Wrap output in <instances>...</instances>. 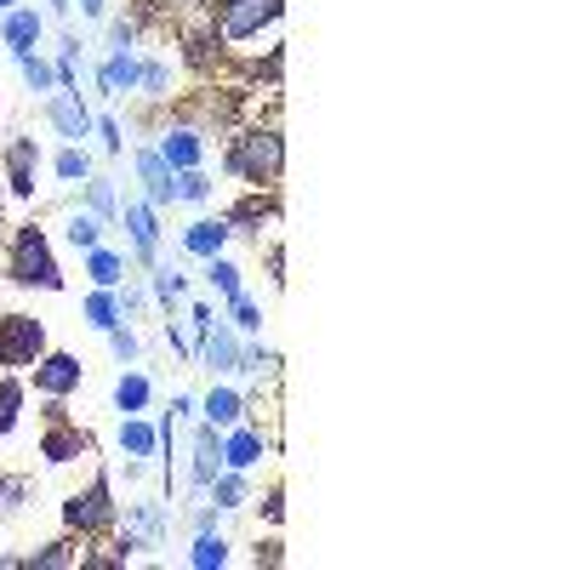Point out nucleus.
I'll return each mask as SVG.
<instances>
[{
	"label": "nucleus",
	"instance_id": "nucleus-36",
	"mask_svg": "<svg viewBox=\"0 0 570 570\" xmlns=\"http://www.w3.org/2000/svg\"><path fill=\"white\" fill-rule=\"evenodd\" d=\"M109 342H114L120 365H126V360H137V337H132V331H120V326H114V331H109Z\"/></svg>",
	"mask_w": 570,
	"mask_h": 570
},
{
	"label": "nucleus",
	"instance_id": "nucleus-11",
	"mask_svg": "<svg viewBox=\"0 0 570 570\" xmlns=\"http://www.w3.org/2000/svg\"><path fill=\"white\" fill-rule=\"evenodd\" d=\"M155 155H160L171 171H194V166L206 160V143H201V132H189V126H171V132L160 137V148H155Z\"/></svg>",
	"mask_w": 570,
	"mask_h": 570
},
{
	"label": "nucleus",
	"instance_id": "nucleus-8",
	"mask_svg": "<svg viewBox=\"0 0 570 570\" xmlns=\"http://www.w3.org/2000/svg\"><path fill=\"white\" fill-rule=\"evenodd\" d=\"M46 120H52L63 137H86V132H92V114H86V104H81V92H69V86L46 92Z\"/></svg>",
	"mask_w": 570,
	"mask_h": 570
},
{
	"label": "nucleus",
	"instance_id": "nucleus-14",
	"mask_svg": "<svg viewBox=\"0 0 570 570\" xmlns=\"http://www.w3.org/2000/svg\"><path fill=\"white\" fill-rule=\"evenodd\" d=\"M126 229H132V252L143 263H155L160 257V222H155V206H126Z\"/></svg>",
	"mask_w": 570,
	"mask_h": 570
},
{
	"label": "nucleus",
	"instance_id": "nucleus-30",
	"mask_svg": "<svg viewBox=\"0 0 570 570\" xmlns=\"http://www.w3.org/2000/svg\"><path fill=\"white\" fill-rule=\"evenodd\" d=\"M229 308H234V331H240V337H257V331H263V308H257V303H252V296H245V291L234 296Z\"/></svg>",
	"mask_w": 570,
	"mask_h": 570
},
{
	"label": "nucleus",
	"instance_id": "nucleus-3",
	"mask_svg": "<svg viewBox=\"0 0 570 570\" xmlns=\"http://www.w3.org/2000/svg\"><path fill=\"white\" fill-rule=\"evenodd\" d=\"M63 525L81 531V536H104L114 525V490H109V480H92L86 490H74V497L63 502Z\"/></svg>",
	"mask_w": 570,
	"mask_h": 570
},
{
	"label": "nucleus",
	"instance_id": "nucleus-13",
	"mask_svg": "<svg viewBox=\"0 0 570 570\" xmlns=\"http://www.w3.org/2000/svg\"><path fill=\"white\" fill-rule=\"evenodd\" d=\"M35 137H17L12 148H7V189L17 194V201H29L35 194Z\"/></svg>",
	"mask_w": 570,
	"mask_h": 570
},
{
	"label": "nucleus",
	"instance_id": "nucleus-4",
	"mask_svg": "<svg viewBox=\"0 0 570 570\" xmlns=\"http://www.w3.org/2000/svg\"><path fill=\"white\" fill-rule=\"evenodd\" d=\"M286 12V0H217V35L222 40H252L263 35V23H275Z\"/></svg>",
	"mask_w": 570,
	"mask_h": 570
},
{
	"label": "nucleus",
	"instance_id": "nucleus-15",
	"mask_svg": "<svg viewBox=\"0 0 570 570\" xmlns=\"http://www.w3.org/2000/svg\"><path fill=\"white\" fill-rule=\"evenodd\" d=\"M263 451H268V439L257 428H229V439H222V462L240 468V474H245V468H257Z\"/></svg>",
	"mask_w": 570,
	"mask_h": 570
},
{
	"label": "nucleus",
	"instance_id": "nucleus-21",
	"mask_svg": "<svg viewBox=\"0 0 570 570\" xmlns=\"http://www.w3.org/2000/svg\"><path fill=\"white\" fill-rule=\"evenodd\" d=\"M120 319H126V314H120V296L97 286V291L86 296V326H92V331H114Z\"/></svg>",
	"mask_w": 570,
	"mask_h": 570
},
{
	"label": "nucleus",
	"instance_id": "nucleus-29",
	"mask_svg": "<svg viewBox=\"0 0 570 570\" xmlns=\"http://www.w3.org/2000/svg\"><path fill=\"white\" fill-rule=\"evenodd\" d=\"M211 497H217V508H240V502H245V480H240V468H229V474H217V480H211Z\"/></svg>",
	"mask_w": 570,
	"mask_h": 570
},
{
	"label": "nucleus",
	"instance_id": "nucleus-18",
	"mask_svg": "<svg viewBox=\"0 0 570 570\" xmlns=\"http://www.w3.org/2000/svg\"><path fill=\"white\" fill-rule=\"evenodd\" d=\"M183 245H189V252L194 257H217L222 252V245H229V222H211V217H201V222H189V229H183Z\"/></svg>",
	"mask_w": 570,
	"mask_h": 570
},
{
	"label": "nucleus",
	"instance_id": "nucleus-1",
	"mask_svg": "<svg viewBox=\"0 0 570 570\" xmlns=\"http://www.w3.org/2000/svg\"><path fill=\"white\" fill-rule=\"evenodd\" d=\"M280 166H286V137L275 126H252V132H240L229 143V171L245 178L252 189H268L280 178Z\"/></svg>",
	"mask_w": 570,
	"mask_h": 570
},
{
	"label": "nucleus",
	"instance_id": "nucleus-12",
	"mask_svg": "<svg viewBox=\"0 0 570 570\" xmlns=\"http://www.w3.org/2000/svg\"><path fill=\"white\" fill-rule=\"evenodd\" d=\"M206 371H240V360H245V349H240V337L229 331V326H217L211 319V331H206V349L194 354Z\"/></svg>",
	"mask_w": 570,
	"mask_h": 570
},
{
	"label": "nucleus",
	"instance_id": "nucleus-35",
	"mask_svg": "<svg viewBox=\"0 0 570 570\" xmlns=\"http://www.w3.org/2000/svg\"><path fill=\"white\" fill-rule=\"evenodd\" d=\"M155 296H160V303H171V296H183V275H178V268H155Z\"/></svg>",
	"mask_w": 570,
	"mask_h": 570
},
{
	"label": "nucleus",
	"instance_id": "nucleus-9",
	"mask_svg": "<svg viewBox=\"0 0 570 570\" xmlns=\"http://www.w3.org/2000/svg\"><path fill=\"white\" fill-rule=\"evenodd\" d=\"M40 29H46V23H40L35 7H12L7 23H0V40H7V52H12V58H29L35 46H40Z\"/></svg>",
	"mask_w": 570,
	"mask_h": 570
},
{
	"label": "nucleus",
	"instance_id": "nucleus-17",
	"mask_svg": "<svg viewBox=\"0 0 570 570\" xmlns=\"http://www.w3.org/2000/svg\"><path fill=\"white\" fill-rule=\"evenodd\" d=\"M217 468H222V439L206 423V428H194V485H211Z\"/></svg>",
	"mask_w": 570,
	"mask_h": 570
},
{
	"label": "nucleus",
	"instance_id": "nucleus-10",
	"mask_svg": "<svg viewBox=\"0 0 570 570\" xmlns=\"http://www.w3.org/2000/svg\"><path fill=\"white\" fill-rule=\"evenodd\" d=\"M137 178L148 189V206H171V201H178V178H171V166L155 155V148H137Z\"/></svg>",
	"mask_w": 570,
	"mask_h": 570
},
{
	"label": "nucleus",
	"instance_id": "nucleus-2",
	"mask_svg": "<svg viewBox=\"0 0 570 570\" xmlns=\"http://www.w3.org/2000/svg\"><path fill=\"white\" fill-rule=\"evenodd\" d=\"M7 275L17 280V286H40V291H63V275H58V263H52V245H46V234L35 229H17V240H12V268Z\"/></svg>",
	"mask_w": 570,
	"mask_h": 570
},
{
	"label": "nucleus",
	"instance_id": "nucleus-33",
	"mask_svg": "<svg viewBox=\"0 0 570 570\" xmlns=\"http://www.w3.org/2000/svg\"><path fill=\"white\" fill-rule=\"evenodd\" d=\"M86 171H92L86 148H63V155H58V178L63 183H86Z\"/></svg>",
	"mask_w": 570,
	"mask_h": 570
},
{
	"label": "nucleus",
	"instance_id": "nucleus-41",
	"mask_svg": "<svg viewBox=\"0 0 570 570\" xmlns=\"http://www.w3.org/2000/svg\"><path fill=\"white\" fill-rule=\"evenodd\" d=\"M0 12H12V0H0Z\"/></svg>",
	"mask_w": 570,
	"mask_h": 570
},
{
	"label": "nucleus",
	"instance_id": "nucleus-22",
	"mask_svg": "<svg viewBox=\"0 0 570 570\" xmlns=\"http://www.w3.org/2000/svg\"><path fill=\"white\" fill-rule=\"evenodd\" d=\"M155 445H160V428H148V423H137V416H126V423H120V451L126 457H155Z\"/></svg>",
	"mask_w": 570,
	"mask_h": 570
},
{
	"label": "nucleus",
	"instance_id": "nucleus-5",
	"mask_svg": "<svg viewBox=\"0 0 570 570\" xmlns=\"http://www.w3.org/2000/svg\"><path fill=\"white\" fill-rule=\"evenodd\" d=\"M46 354V326L29 314H0V365L23 371Z\"/></svg>",
	"mask_w": 570,
	"mask_h": 570
},
{
	"label": "nucleus",
	"instance_id": "nucleus-37",
	"mask_svg": "<svg viewBox=\"0 0 570 570\" xmlns=\"http://www.w3.org/2000/svg\"><path fill=\"white\" fill-rule=\"evenodd\" d=\"M23 490H29L23 480H0V513H7V508H17V497H23Z\"/></svg>",
	"mask_w": 570,
	"mask_h": 570
},
{
	"label": "nucleus",
	"instance_id": "nucleus-31",
	"mask_svg": "<svg viewBox=\"0 0 570 570\" xmlns=\"http://www.w3.org/2000/svg\"><path fill=\"white\" fill-rule=\"evenodd\" d=\"M178 201H194V206L211 201V178H206L201 166H194V171H178Z\"/></svg>",
	"mask_w": 570,
	"mask_h": 570
},
{
	"label": "nucleus",
	"instance_id": "nucleus-32",
	"mask_svg": "<svg viewBox=\"0 0 570 570\" xmlns=\"http://www.w3.org/2000/svg\"><path fill=\"white\" fill-rule=\"evenodd\" d=\"M86 206H92V217H114V189H109V178H92L86 183Z\"/></svg>",
	"mask_w": 570,
	"mask_h": 570
},
{
	"label": "nucleus",
	"instance_id": "nucleus-25",
	"mask_svg": "<svg viewBox=\"0 0 570 570\" xmlns=\"http://www.w3.org/2000/svg\"><path fill=\"white\" fill-rule=\"evenodd\" d=\"M148 393H155V388H148V377H137V371H132V377H120V383H114V405L132 416V411L148 405Z\"/></svg>",
	"mask_w": 570,
	"mask_h": 570
},
{
	"label": "nucleus",
	"instance_id": "nucleus-38",
	"mask_svg": "<svg viewBox=\"0 0 570 570\" xmlns=\"http://www.w3.org/2000/svg\"><path fill=\"white\" fill-rule=\"evenodd\" d=\"M97 137H104L109 155H120V126H114V120H97Z\"/></svg>",
	"mask_w": 570,
	"mask_h": 570
},
{
	"label": "nucleus",
	"instance_id": "nucleus-24",
	"mask_svg": "<svg viewBox=\"0 0 570 570\" xmlns=\"http://www.w3.org/2000/svg\"><path fill=\"white\" fill-rule=\"evenodd\" d=\"M206 280H211L222 296H229V303H234V296L245 291V286H240V268H234L229 257H222V252H217V257H206Z\"/></svg>",
	"mask_w": 570,
	"mask_h": 570
},
{
	"label": "nucleus",
	"instance_id": "nucleus-26",
	"mask_svg": "<svg viewBox=\"0 0 570 570\" xmlns=\"http://www.w3.org/2000/svg\"><path fill=\"white\" fill-rule=\"evenodd\" d=\"M17 411H23V383L7 377V383H0V439L17 428Z\"/></svg>",
	"mask_w": 570,
	"mask_h": 570
},
{
	"label": "nucleus",
	"instance_id": "nucleus-34",
	"mask_svg": "<svg viewBox=\"0 0 570 570\" xmlns=\"http://www.w3.org/2000/svg\"><path fill=\"white\" fill-rule=\"evenodd\" d=\"M29 565H40V570H52V565H74V542H69V536H63V542H46V548H40Z\"/></svg>",
	"mask_w": 570,
	"mask_h": 570
},
{
	"label": "nucleus",
	"instance_id": "nucleus-7",
	"mask_svg": "<svg viewBox=\"0 0 570 570\" xmlns=\"http://www.w3.org/2000/svg\"><path fill=\"white\" fill-rule=\"evenodd\" d=\"M81 377H86V365L74 354H40L35 360V388L52 393V400H63L69 388H81Z\"/></svg>",
	"mask_w": 570,
	"mask_h": 570
},
{
	"label": "nucleus",
	"instance_id": "nucleus-20",
	"mask_svg": "<svg viewBox=\"0 0 570 570\" xmlns=\"http://www.w3.org/2000/svg\"><path fill=\"white\" fill-rule=\"evenodd\" d=\"M240 411H245V400H240L234 388H211V393H206V405H201V416H206L211 428H234V423H240Z\"/></svg>",
	"mask_w": 570,
	"mask_h": 570
},
{
	"label": "nucleus",
	"instance_id": "nucleus-27",
	"mask_svg": "<svg viewBox=\"0 0 570 570\" xmlns=\"http://www.w3.org/2000/svg\"><path fill=\"white\" fill-rule=\"evenodd\" d=\"M17 69H23V81H29V92H40V97H46V92H58V69H52V63H40L35 52H29V58H17Z\"/></svg>",
	"mask_w": 570,
	"mask_h": 570
},
{
	"label": "nucleus",
	"instance_id": "nucleus-42",
	"mask_svg": "<svg viewBox=\"0 0 570 570\" xmlns=\"http://www.w3.org/2000/svg\"><path fill=\"white\" fill-rule=\"evenodd\" d=\"M0 183H7V178H0Z\"/></svg>",
	"mask_w": 570,
	"mask_h": 570
},
{
	"label": "nucleus",
	"instance_id": "nucleus-23",
	"mask_svg": "<svg viewBox=\"0 0 570 570\" xmlns=\"http://www.w3.org/2000/svg\"><path fill=\"white\" fill-rule=\"evenodd\" d=\"M189 565H201V570H211V565H229V542H222V536H211V531H201V536H194V548H189Z\"/></svg>",
	"mask_w": 570,
	"mask_h": 570
},
{
	"label": "nucleus",
	"instance_id": "nucleus-40",
	"mask_svg": "<svg viewBox=\"0 0 570 570\" xmlns=\"http://www.w3.org/2000/svg\"><path fill=\"white\" fill-rule=\"evenodd\" d=\"M69 7H74V0H52V12H58V17H63V12H69Z\"/></svg>",
	"mask_w": 570,
	"mask_h": 570
},
{
	"label": "nucleus",
	"instance_id": "nucleus-39",
	"mask_svg": "<svg viewBox=\"0 0 570 570\" xmlns=\"http://www.w3.org/2000/svg\"><path fill=\"white\" fill-rule=\"evenodd\" d=\"M81 12H86V17H104V12H109V0H81Z\"/></svg>",
	"mask_w": 570,
	"mask_h": 570
},
{
	"label": "nucleus",
	"instance_id": "nucleus-16",
	"mask_svg": "<svg viewBox=\"0 0 570 570\" xmlns=\"http://www.w3.org/2000/svg\"><path fill=\"white\" fill-rule=\"evenodd\" d=\"M97 86H104V97L137 92V58H132V52H109L104 69H97Z\"/></svg>",
	"mask_w": 570,
	"mask_h": 570
},
{
	"label": "nucleus",
	"instance_id": "nucleus-19",
	"mask_svg": "<svg viewBox=\"0 0 570 570\" xmlns=\"http://www.w3.org/2000/svg\"><path fill=\"white\" fill-rule=\"evenodd\" d=\"M86 275H92V286L114 291L120 280H126V257L109 252V245H92V252H86Z\"/></svg>",
	"mask_w": 570,
	"mask_h": 570
},
{
	"label": "nucleus",
	"instance_id": "nucleus-28",
	"mask_svg": "<svg viewBox=\"0 0 570 570\" xmlns=\"http://www.w3.org/2000/svg\"><path fill=\"white\" fill-rule=\"evenodd\" d=\"M69 240L81 245V252H92V245L104 240V217H92V211H74V217H69Z\"/></svg>",
	"mask_w": 570,
	"mask_h": 570
},
{
	"label": "nucleus",
	"instance_id": "nucleus-6",
	"mask_svg": "<svg viewBox=\"0 0 570 570\" xmlns=\"http://www.w3.org/2000/svg\"><path fill=\"white\" fill-rule=\"evenodd\" d=\"M46 439H40V457L46 462H74V457H92V434H81V428H69V416H63V405L52 400L46 405Z\"/></svg>",
	"mask_w": 570,
	"mask_h": 570
}]
</instances>
